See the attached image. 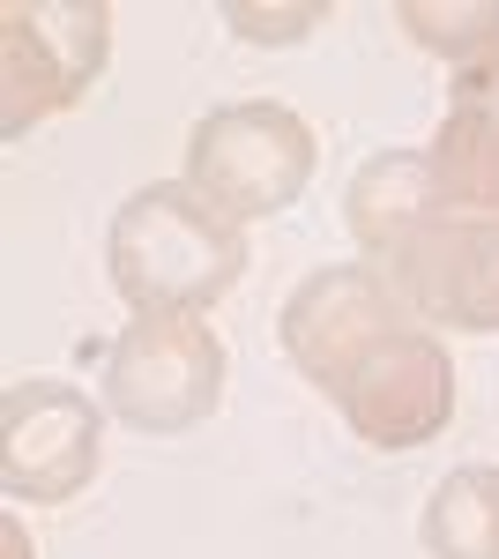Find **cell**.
I'll list each match as a JSON object with an SVG mask.
<instances>
[{"label":"cell","instance_id":"277c9868","mask_svg":"<svg viewBox=\"0 0 499 559\" xmlns=\"http://www.w3.org/2000/svg\"><path fill=\"white\" fill-rule=\"evenodd\" d=\"M321 142L298 120L292 105L276 97H239V105H216L209 120H194L187 134V187H202L231 224L253 216H284L313 179Z\"/></svg>","mask_w":499,"mask_h":559},{"label":"cell","instance_id":"ba28073f","mask_svg":"<svg viewBox=\"0 0 499 559\" xmlns=\"http://www.w3.org/2000/svg\"><path fill=\"white\" fill-rule=\"evenodd\" d=\"M335 411H343V426L358 432L366 448H380V455H411L425 440H440L448 418H455V366H448V344H440L425 321L395 329L351 381L335 388Z\"/></svg>","mask_w":499,"mask_h":559},{"label":"cell","instance_id":"9c48e42d","mask_svg":"<svg viewBox=\"0 0 499 559\" xmlns=\"http://www.w3.org/2000/svg\"><path fill=\"white\" fill-rule=\"evenodd\" d=\"M425 157H432L448 210H499V52L462 68V83L448 90V120Z\"/></svg>","mask_w":499,"mask_h":559},{"label":"cell","instance_id":"5b68a950","mask_svg":"<svg viewBox=\"0 0 499 559\" xmlns=\"http://www.w3.org/2000/svg\"><path fill=\"white\" fill-rule=\"evenodd\" d=\"M411 321L417 313L373 261H329L284 299V358L335 403V388Z\"/></svg>","mask_w":499,"mask_h":559},{"label":"cell","instance_id":"8992f818","mask_svg":"<svg viewBox=\"0 0 499 559\" xmlns=\"http://www.w3.org/2000/svg\"><path fill=\"white\" fill-rule=\"evenodd\" d=\"M105 471V403H90L75 381H15L0 395V485L31 508L75 500Z\"/></svg>","mask_w":499,"mask_h":559},{"label":"cell","instance_id":"52a82bcc","mask_svg":"<svg viewBox=\"0 0 499 559\" xmlns=\"http://www.w3.org/2000/svg\"><path fill=\"white\" fill-rule=\"evenodd\" d=\"M380 276L425 329L499 336V210H440L380 261Z\"/></svg>","mask_w":499,"mask_h":559},{"label":"cell","instance_id":"8fae6325","mask_svg":"<svg viewBox=\"0 0 499 559\" xmlns=\"http://www.w3.org/2000/svg\"><path fill=\"white\" fill-rule=\"evenodd\" d=\"M425 559H499V463H462L425 500Z\"/></svg>","mask_w":499,"mask_h":559},{"label":"cell","instance_id":"4fadbf2b","mask_svg":"<svg viewBox=\"0 0 499 559\" xmlns=\"http://www.w3.org/2000/svg\"><path fill=\"white\" fill-rule=\"evenodd\" d=\"M224 23H231V31H239V38H306V31H313V23H329V8H321V0H313V8H247V0H239V8H224Z\"/></svg>","mask_w":499,"mask_h":559},{"label":"cell","instance_id":"6da1fadb","mask_svg":"<svg viewBox=\"0 0 499 559\" xmlns=\"http://www.w3.org/2000/svg\"><path fill=\"white\" fill-rule=\"evenodd\" d=\"M105 261L134 313H209L247 276V224H231L202 187L157 179L120 202Z\"/></svg>","mask_w":499,"mask_h":559},{"label":"cell","instance_id":"3957f363","mask_svg":"<svg viewBox=\"0 0 499 559\" xmlns=\"http://www.w3.org/2000/svg\"><path fill=\"white\" fill-rule=\"evenodd\" d=\"M112 68V8L105 0H15L0 15V134L75 112Z\"/></svg>","mask_w":499,"mask_h":559},{"label":"cell","instance_id":"7a4b0ae2","mask_svg":"<svg viewBox=\"0 0 499 559\" xmlns=\"http://www.w3.org/2000/svg\"><path fill=\"white\" fill-rule=\"evenodd\" d=\"M231 358L224 336L194 313H134L105 358V411L134 432H194L224 411Z\"/></svg>","mask_w":499,"mask_h":559},{"label":"cell","instance_id":"30bf717a","mask_svg":"<svg viewBox=\"0 0 499 559\" xmlns=\"http://www.w3.org/2000/svg\"><path fill=\"white\" fill-rule=\"evenodd\" d=\"M351 239H358V254L388 261L403 239H411L417 224H432L440 216V179H432V157L425 150H380V157H366L358 165V179H351Z\"/></svg>","mask_w":499,"mask_h":559},{"label":"cell","instance_id":"7c38bea8","mask_svg":"<svg viewBox=\"0 0 499 559\" xmlns=\"http://www.w3.org/2000/svg\"><path fill=\"white\" fill-rule=\"evenodd\" d=\"M395 23H403L425 52L455 60V68H477V60L499 52V0H455V8H448V0H403Z\"/></svg>","mask_w":499,"mask_h":559}]
</instances>
